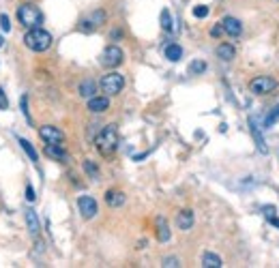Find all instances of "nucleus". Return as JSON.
I'll list each match as a JSON object with an SVG mask.
<instances>
[{
    "instance_id": "nucleus-1",
    "label": "nucleus",
    "mask_w": 279,
    "mask_h": 268,
    "mask_svg": "<svg viewBox=\"0 0 279 268\" xmlns=\"http://www.w3.org/2000/svg\"><path fill=\"white\" fill-rule=\"evenodd\" d=\"M95 146L103 157H112V154L116 152V148H118V129H116V125L103 127L101 133L95 140Z\"/></svg>"
},
{
    "instance_id": "nucleus-2",
    "label": "nucleus",
    "mask_w": 279,
    "mask_h": 268,
    "mask_svg": "<svg viewBox=\"0 0 279 268\" xmlns=\"http://www.w3.org/2000/svg\"><path fill=\"white\" fill-rule=\"evenodd\" d=\"M24 45L33 51H45V50H50V45H52V34L48 30L41 28V26L39 28H30L24 37Z\"/></svg>"
},
{
    "instance_id": "nucleus-3",
    "label": "nucleus",
    "mask_w": 279,
    "mask_h": 268,
    "mask_svg": "<svg viewBox=\"0 0 279 268\" xmlns=\"http://www.w3.org/2000/svg\"><path fill=\"white\" fill-rule=\"evenodd\" d=\"M17 19L19 24L24 26V28H39L41 24H43V13L39 11L35 4L26 2V4H19L17 7Z\"/></svg>"
},
{
    "instance_id": "nucleus-4",
    "label": "nucleus",
    "mask_w": 279,
    "mask_h": 268,
    "mask_svg": "<svg viewBox=\"0 0 279 268\" xmlns=\"http://www.w3.org/2000/svg\"><path fill=\"white\" fill-rule=\"evenodd\" d=\"M122 88H125V77H122L118 71H110L107 75H103L101 80V90L105 92L107 97H114L118 95Z\"/></svg>"
},
{
    "instance_id": "nucleus-5",
    "label": "nucleus",
    "mask_w": 279,
    "mask_h": 268,
    "mask_svg": "<svg viewBox=\"0 0 279 268\" xmlns=\"http://www.w3.org/2000/svg\"><path fill=\"white\" fill-rule=\"evenodd\" d=\"M122 60H125L122 50L118 48V45H110V48L103 50L99 63H101V67H105V69H116V67L122 65Z\"/></svg>"
},
{
    "instance_id": "nucleus-6",
    "label": "nucleus",
    "mask_w": 279,
    "mask_h": 268,
    "mask_svg": "<svg viewBox=\"0 0 279 268\" xmlns=\"http://www.w3.org/2000/svg\"><path fill=\"white\" fill-rule=\"evenodd\" d=\"M275 88H277V80L271 75H258L249 82V90L254 95H268V92H273Z\"/></svg>"
},
{
    "instance_id": "nucleus-7",
    "label": "nucleus",
    "mask_w": 279,
    "mask_h": 268,
    "mask_svg": "<svg viewBox=\"0 0 279 268\" xmlns=\"http://www.w3.org/2000/svg\"><path fill=\"white\" fill-rule=\"evenodd\" d=\"M101 24H105V11L97 9V11H92L86 19H82L80 30H82V33H92V30H97Z\"/></svg>"
},
{
    "instance_id": "nucleus-8",
    "label": "nucleus",
    "mask_w": 279,
    "mask_h": 268,
    "mask_svg": "<svg viewBox=\"0 0 279 268\" xmlns=\"http://www.w3.org/2000/svg\"><path fill=\"white\" fill-rule=\"evenodd\" d=\"M77 208H80V215L84 219H92L97 215V202H95V198H90V195H80L77 198Z\"/></svg>"
},
{
    "instance_id": "nucleus-9",
    "label": "nucleus",
    "mask_w": 279,
    "mask_h": 268,
    "mask_svg": "<svg viewBox=\"0 0 279 268\" xmlns=\"http://www.w3.org/2000/svg\"><path fill=\"white\" fill-rule=\"evenodd\" d=\"M39 135H41V140H43L45 144H60V142L65 140V133L60 131L58 127H54V125L41 127L39 129Z\"/></svg>"
},
{
    "instance_id": "nucleus-10",
    "label": "nucleus",
    "mask_w": 279,
    "mask_h": 268,
    "mask_svg": "<svg viewBox=\"0 0 279 268\" xmlns=\"http://www.w3.org/2000/svg\"><path fill=\"white\" fill-rule=\"evenodd\" d=\"M88 110L92 114H103V112L110 110V99L107 97H90L88 99Z\"/></svg>"
},
{
    "instance_id": "nucleus-11",
    "label": "nucleus",
    "mask_w": 279,
    "mask_h": 268,
    "mask_svg": "<svg viewBox=\"0 0 279 268\" xmlns=\"http://www.w3.org/2000/svg\"><path fill=\"white\" fill-rule=\"evenodd\" d=\"M193 210H189V208H185V210H180V213L176 215V225H178V230H183V232H187L193 228Z\"/></svg>"
},
{
    "instance_id": "nucleus-12",
    "label": "nucleus",
    "mask_w": 279,
    "mask_h": 268,
    "mask_svg": "<svg viewBox=\"0 0 279 268\" xmlns=\"http://www.w3.org/2000/svg\"><path fill=\"white\" fill-rule=\"evenodd\" d=\"M221 26H224V30H226V34H230V37H241V33H243V24L239 22L236 17H224V22H221Z\"/></svg>"
},
{
    "instance_id": "nucleus-13",
    "label": "nucleus",
    "mask_w": 279,
    "mask_h": 268,
    "mask_svg": "<svg viewBox=\"0 0 279 268\" xmlns=\"http://www.w3.org/2000/svg\"><path fill=\"white\" fill-rule=\"evenodd\" d=\"M45 154H48L50 159H54V161H67V159H69L63 144H45Z\"/></svg>"
},
{
    "instance_id": "nucleus-14",
    "label": "nucleus",
    "mask_w": 279,
    "mask_h": 268,
    "mask_svg": "<svg viewBox=\"0 0 279 268\" xmlns=\"http://www.w3.org/2000/svg\"><path fill=\"white\" fill-rule=\"evenodd\" d=\"M249 131H251V135H254V142H256L258 151H260L262 154H266V152H268V146H266L264 137H262V133H260V127L256 125L254 118H249Z\"/></svg>"
},
{
    "instance_id": "nucleus-15",
    "label": "nucleus",
    "mask_w": 279,
    "mask_h": 268,
    "mask_svg": "<svg viewBox=\"0 0 279 268\" xmlns=\"http://www.w3.org/2000/svg\"><path fill=\"white\" fill-rule=\"evenodd\" d=\"M105 204L110 206V208H118V206L125 204V193L116 191V189H110V191L105 193Z\"/></svg>"
},
{
    "instance_id": "nucleus-16",
    "label": "nucleus",
    "mask_w": 279,
    "mask_h": 268,
    "mask_svg": "<svg viewBox=\"0 0 279 268\" xmlns=\"http://www.w3.org/2000/svg\"><path fill=\"white\" fill-rule=\"evenodd\" d=\"M170 228H168V221L163 217H157V240L159 243H168L170 240Z\"/></svg>"
},
{
    "instance_id": "nucleus-17",
    "label": "nucleus",
    "mask_w": 279,
    "mask_h": 268,
    "mask_svg": "<svg viewBox=\"0 0 279 268\" xmlns=\"http://www.w3.org/2000/svg\"><path fill=\"white\" fill-rule=\"evenodd\" d=\"M26 223H28V230H30V234L33 236H37L39 234V230H41V223H39V217H37V213L35 210H26Z\"/></svg>"
},
{
    "instance_id": "nucleus-18",
    "label": "nucleus",
    "mask_w": 279,
    "mask_h": 268,
    "mask_svg": "<svg viewBox=\"0 0 279 268\" xmlns=\"http://www.w3.org/2000/svg\"><path fill=\"white\" fill-rule=\"evenodd\" d=\"M217 56H219V58L224 60V63H230V60L236 56L234 45H230V43H221L219 48H217Z\"/></svg>"
},
{
    "instance_id": "nucleus-19",
    "label": "nucleus",
    "mask_w": 279,
    "mask_h": 268,
    "mask_svg": "<svg viewBox=\"0 0 279 268\" xmlns=\"http://www.w3.org/2000/svg\"><path fill=\"white\" fill-rule=\"evenodd\" d=\"M77 90H80V97H84V99H90V97H95V92H97L95 80H84Z\"/></svg>"
},
{
    "instance_id": "nucleus-20",
    "label": "nucleus",
    "mask_w": 279,
    "mask_h": 268,
    "mask_svg": "<svg viewBox=\"0 0 279 268\" xmlns=\"http://www.w3.org/2000/svg\"><path fill=\"white\" fill-rule=\"evenodd\" d=\"M202 266L204 268H221L224 266V262H221V257L217 253H210V251H206L202 255Z\"/></svg>"
},
{
    "instance_id": "nucleus-21",
    "label": "nucleus",
    "mask_w": 279,
    "mask_h": 268,
    "mask_svg": "<svg viewBox=\"0 0 279 268\" xmlns=\"http://www.w3.org/2000/svg\"><path fill=\"white\" fill-rule=\"evenodd\" d=\"M165 58L172 60V63H178V60L183 58V48H180L178 43H170L168 48H165Z\"/></svg>"
},
{
    "instance_id": "nucleus-22",
    "label": "nucleus",
    "mask_w": 279,
    "mask_h": 268,
    "mask_svg": "<svg viewBox=\"0 0 279 268\" xmlns=\"http://www.w3.org/2000/svg\"><path fill=\"white\" fill-rule=\"evenodd\" d=\"M159 24H161L163 30H168V33H172L174 30V24H172V15H170L168 9H163L161 15H159Z\"/></svg>"
},
{
    "instance_id": "nucleus-23",
    "label": "nucleus",
    "mask_w": 279,
    "mask_h": 268,
    "mask_svg": "<svg viewBox=\"0 0 279 268\" xmlns=\"http://www.w3.org/2000/svg\"><path fill=\"white\" fill-rule=\"evenodd\" d=\"M19 146H22L24 151H26V154H28V157H30V161H33V163H37V161H39V154H37V151H35V148H33V144H30L28 140H24V137H19Z\"/></svg>"
},
{
    "instance_id": "nucleus-24",
    "label": "nucleus",
    "mask_w": 279,
    "mask_h": 268,
    "mask_svg": "<svg viewBox=\"0 0 279 268\" xmlns=\"http://www.w3.org/2000/svg\"><path fill=\"white\" fill-rule=\"evenodd\" d=\"M84 172L88 174L92 180H99V168H97V163L92 161H84Z\"/></svg>"
},
{
    "instance_id": "nucleus-25",
    "label": "nucleus",
    "mask_w": 279,
    "mask_h": 268,
    "mask_svg": "<svg viewBox=\"0 0 279 268\" xmlns=\"http://www.w3.org/2000/svg\"><path fill=\"white\" fill-rule=\"evenodd\" d=\"M277 122H279V105L275 107V110H271V114L266 116V120H264V127H266V129H271L273 125H277Z\"/></svg>"
},
{
    "instance_id": "nucleus-26",
    "label": "nucleus",
    "mask_w": 279,
    "mask_h": 268,
    "mask_svg": "<svg viewBox=\"0 0 279 268\" xmlns=\"http://www.w3.org/2000/svg\"><path fill=\"white\" fill-rule=\"evenodd\" d=\"M189 71H191L193 75L204 73V71H206V63H204V60H193V63L189 65Z\"/></svg>"
},
{
    "instance_id": "nucleus-27",
    "label": "nucleus",
    "mask_w": 279,
    "mask_h": 268,
    "mask_svg": "<svg viewBox=\"0 0 279 268\" xmlns=\"http://www.w3.org/2000/svg\"><path fill=\"white\" fill-rule=\"evenodd\" d=\"M19 107H22V114L26 116V120L33 122V118H30V114H28V95H22V97H19Z\"/></svg>"
},
{
    "instance_id": "nucleus-28",
    "label": "nucleus",
    "mask_w": 279,
    "mask_h": 268,
    "mask_svg": "<svg viewBox=\"0 0 279 268\" xmlns=\"http://www.w3.org/2000/svg\"><path fill=\"white\" fill-rule=\"evenodd\" d=\"M193 15L200 19H204L206 15H209V7H206V4H198V7H193Z\"/></svg>"
},
{
    "instance_id": "nucleus-29",
    "label": "nucleus",
    "mask_w": 279,
    "mask_h": 268,
    "mask_svg": "<svg viewBox=\"0 0 279 268\" xmlns=\"http://www.w3.org/2000/svg\"><path fill=\"white\" fill-rule=\"evenodd\" d=\"M0 28L4 30V33H9L11 30V19H9V15H0Z\"/></svg>"
},
{
    "instance_id": "nucleus-30",
    "label": "nucleus",
    "mask_w": 279,
    "mask_h": 268,
    "mask_svg": "<svg viewBox=\"0 0 279 268\" xmlns=\"http://www.w3.org/2000/svg\"><path fill=\"white\" fill-rule=\"evenodd\" d=\"M262 213H264V217H266V219L277 217V208H275V206H264V208H262Z\"/></svg>"
},
{
    "instance_id": "nucleus-31",
    "label": "nucleus",
    "mask_w": 279,
    "mask_h": 268,
    "mask_svg": "<svg viewBox=\"0 0 279 268\" xmlns=\"http://www.w3.org/2000/svg\"><path fill=\"white\" fill-rule=\"evenodd\" d=\"M224 33H226V30H224V26H221V24H217V26L210 28V37H215V39H219Z\"/></svg>"
},
{
    "instance_id": "nucleus-32",
    "label": "nucleus",
    "mask_w": 279,
    "mask_h": 268,
    "mask_svg": "<svg viewBox=\"0 0 279 268\" xmlns=\"http://www.w3.org/2000/svg\"><path fill=\"white\" fill-rule=\"evenodd\" d=\"M163 266H165V268H176V266H180V262L176 260V257H165V260H163Z\"/></svg>"
},
{
    "instance_id": "nucleus-33",
    "label": "nucleus",
    "mask_w": 279,
    "mask_h": 268,
    "mask_svg": "<svg viewBox=\"0 0 279 268\" xmlns=\"http://www.w3.org/2000/svg\"><path fill=\"white\" fill-rule=\"evenodd\" d=\"M26 200H28V202H35V200H37V195H35V189L30 187V184L26 187Z\"/></svg>"
},
{
    "instance_id": "nucleus-34",
    "label": "nucleus",
    "mask_w": 279,
    "mask_h": 268,
    "mask_svg": "<svg viewBox=\"0 0 279 268\" xmlns=\"http://www.w3.org/2000/svg\"><path fill=\"white\" fill-rule=\"evenodd\" d=\"M7 107H9V99L4 97V92L0 90V110H7Z\"/></svg>"
},
{
    "instance_id": "nucleus-35",
    "label": "nucleus",
    "mask_w": 279,
    "mask_h": 268,
    "mask_svg": "<svg viewBox=\"0 0 279 268\" xmlns=\"http://www.w3.org/2000/svg\"><path fill=\"white\" fill-rule=\"evenodd\" d=\"M268 221H271V223L275 225V228H279V219H277V217H273V219H268Z\"/></svg>"
},
{
    "instance_id": "nucleus-36",
    "label": "nucleus",
    "mask_w": 279,
    "mask_h": 268,
    "mask_svg": "<svg viewBox=\"0 0 279 268\" xmlns=\"http://www.w3.org/2000/svg\"><path fill=\"white\" fill-rule=\"evenodd\" d=\"M2 45H4V39H2V34H0V48H2Z\"/></svg>"
}]
</instances>
